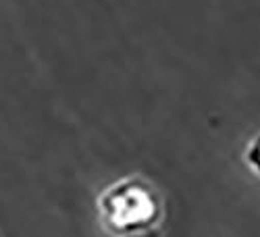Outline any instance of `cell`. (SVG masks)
<instances>
[{"label":"cell","mask_w":260,"mask_h":237,"mask_svg":"<svg viewBox=\"0 0 260 237\" xmlns=\"http://www.w3.org/2000/svg\"><path fill=\"white\" fill-rule=\"evenodd\" d=\"M162 214L160 193L142 177H123L98 198V219L113 237H150Z\"/></svg>","instance_id":"obj_1"},{"label":"cell","mask_w":260,"mask_h":237,"mask_svg":"<svg viewBox=\"0 0 260 237\" xmlns=\"http://www.w3.org/2000/svg\"><path fill=\"white\" fill-rule=\"evenodd\" d=\"M246 158H248V164L254 168V173L260 175V136L248 146V152H246Z\"/></svg>","instance_id":"obj_2"}]
</instances>
